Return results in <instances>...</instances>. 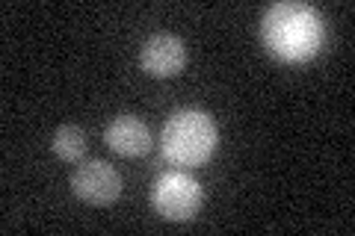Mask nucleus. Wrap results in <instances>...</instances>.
I'll return each mask as SVG.
<instances>
[{
    "instance_id": "obj_1",
    "label": "nucleus",
    "mask_w": 355,
    "mask_h": 236,
    "mask_svg": "<svg viewBox=\"0 0 355 236\" xmlns=\"http://www.w3.org/2000/svg\"><path fill=\"white\" fill-rule=\"evenodd\" d=\"M261 33H263L266 51H270L275 60L308 62L323 48L326 24H323V15H320L314 6L287 0V3H275L266 9Z\"/></svg>"
},
{
    "instance_id": "obj_2",
    "label": "nucleus",
    "mask_w": 355,
    "mask_h": 236,
    "mask_svg": "<svg viewBox=\"0 0 355 236\" xmlns=\"http://www.w3.org/2000/svg\"><path fill=\"white\" fill-rule=\"evenodd\" d=\"M160 151L172 165H205L216 151V125L207 112L181 109L163 125Z\"/></svg>"
},
{
    "instance_id": "obj_5",
    "label": "nucleus",
    "mask_w": 355,
    "mask_h": 236,
    "mask_svg": "<svg viewBox=\"0 0 355 236\" xmlns=\"http://www.w3.org/2000/svg\"><path fill=\"white\" fill-rule=\"evenodd\" d=\"M139 62H142V69H146V74L160 77V80L181 74L184 62H187L184 42L178 36H172V33H157V36H151L146 44H142Z\"/></svg>"
},
{
    "instance_id": "obj_7",
    "label": "nucleus",
    "mask_w": 355,
    "mask_h": 236,
    "mask_svg": "<svg viewBox=\"0 0 355 236\" xmlns=\"http://www.w3.org/2000/svg\"><path fill=\"white\" fill-rule=\"evenodd\" d=\"M86 148H89V142H86V133L80 127L65 125V127H60L57 133H53V154H57L62 163L83 160Z\"/></svg>"
},
{
    "instance_id": "obj_6",
    "label": "nucleus",
    "mask_w": 355,
    "mask_h": 236,
    "mask_svg": "<svg viewBox=\"0 0 355 236\" xmlns=\"http://www.w3.org/2000/svg\"><path fill=\"white\" fill-rule=\"evenodd\" d=\"M107 145L119 156H142L151 151V130L137 116H119L107 127Z\"/></svg>"
},
{
    "instance_id": "obj_3",
    "label": "nucleus",
    "mask_w": 355,
    "mask_h": 236,
    "mask_svg": "<svg viewBox=\"0 0 355 236\" xmlns=\"http://www.w3.org/2000/svg\"><path fill=\"white\" fill-rule=\"evenodd\" d=\"M202 183L187 172H166L151 192V204L169 221H190L196 219V212L202 210Z\"/></svg>"
},
{
    "instance_id": "obj_4",
    "label": "nucleus",
    "mask_w": 355,
    "mask_h": 236,
    "mask_svg": "<svg viewBox=\"0 0 355 236\" xmlns=\"http://www.w3.org/2000/svg\"><path fill=\"white\" fill-rule=\"evenodd\" d=\"M71 189H74L77 198L86 201V204L104 207V204H113V201L121 195V177L113 165L92 160V163H83L71 174Z\"/></svg>"
}]
</instances>
